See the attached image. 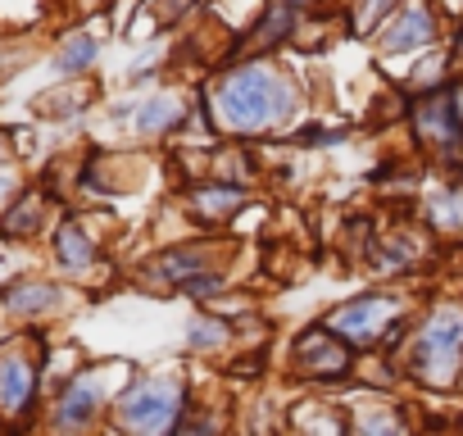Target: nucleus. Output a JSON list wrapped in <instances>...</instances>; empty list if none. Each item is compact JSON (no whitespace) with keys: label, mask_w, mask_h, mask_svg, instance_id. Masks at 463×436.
I'll list each match as a JSON object with an SVG mask.
<instances>
[{"label":"nucleus","mask_w":463,"mask_h":436,"mask_svg":"<svg viewBox=\"0 0 463 436\" xmlns=\"http://www.w3.org/2000/svg\"><path fill=\"white\" fill-rule=\"evenodd\" d=\"M350 436H409V427L395 409H359L350 422Z\"/></svg>","instance_id":"obj_10"},{"label":"nucleus","mask_w":463,"mask_h":436,"mask_svg":"<svg viewBox=\"0 0 463 436\" xmlns=\"http://www.w3.org/2000/svg\"><path fill=\"white\" fill-rule=\"evenodd\" d=\"M91 60H96V42H91V37H73V42L60 51V69H64V73H78V69H87Z\"/></svg>","instance_id":"obj_15"},{"label":"nucleus","mask_w":463,"mask_h":436,"mask_svg":"<svg viewBox=\"0 0 463 436\" xmlns=\"http://www.w3.org/2000/svg\"><path fill=\"white\" fill-rule=\"evenodd\" d=\"M436 37V19L427 5H409L404 14H395L386 24V37H382V51H418L422 42Z\"/></svg>","instance_id":"obj_7"},{"label":"nucleus","mask_w":463,"mask_h":436,"mask_svg":"<svg viewBox=\"0 0 463 436\" xmlns=\"http://www.w3.org/2000/svg\"><path fill=\"white\" fill-rule=\"evenodd\" d=\"M33 382H37L33 364H24V359H0V409L19 413V409L33 400Z\"/></svg>","instance_id":"obj_9"},{"label":"nucleus","mask_w":463,"mask_h":436,"mask_svg":"<svg viewBox=\"0 0 463 436\" xmlns=\"http://www.w3.org/2000/svg\"><path fill=\"white\" fill-rule=\"evenodd\" d=\"M177 436H218V427H213V418H195V422H186Z\"/></svg>","instance_id":"obj_20"},{"label":"nucleus","mask_w":463,"mask_h":436,"mask_svg":"<svg viewBox=\"0 0 463 436\" xmlns=\"http://www.w3.org/2000/svg\"><path fill=\"white\" fill-rule=\"evenodd\" d=\"M96 409H100V382H96V377H78V382L64 391V400H60V409H55V422H60L64 431H78V427H87V422L96 418Z\"/></svg>","instance_id":"obj_8"},{"label":"nucleus","mask_w":463,"mask_h":436,"mask_svg":"<svg viewBox=\"0 0 463 436\" xmlns=\"http://www.w3.org/2000/svg\"><path fill=\"white\" fill-rule=\"evenodd\" d=\"M177 413H182V386L164 382V377L141 382L137 391H128L118 400V418L132 436H164L177 422Z\"/></svg>","instance_id":"obj_3"},{"label":"nucleus","mask_w":463,"mask_h":436,"mask_svg":"<svg viewBox=\"0 0 463 436\" xmlns=\"http://www.w3.org/2000/svg\"><path fill=\"white\" fill-rule=\"evenodd\" d=\"M246 200V191L241 186H200L195 191V209L204 213V218H222V213H232Z\"/></svg>","instance_id":"obj_11"},{"label":"nucleus","mask_w":463,"mask_h":436,"mask_svg":"<svg viewBox=\"0 0 463 436\" xmlns=\"http://www.w3.org/2000/svg\"><path fill=\"white\" fill-rule=\"evenodd\" d=\"M458 60H463V42H458Z\"/></svg>","instance_id":"obj_22"},{"label":"nucleus","mask_w":463,"mask_h":436,"mask_svg":"<svg viewBox=\"0 0 463 436\" xmlns=\"http://www.w3.org/2000/svg\"><path fill=\"white\" fill-rule=\"evenodd\" d=\"M458 364H463V305H436L413 341L409 373L431 386H445L454 382Z\"/></svg>","instance_id":"obj_2"},{"label":"nucleus","mask_w":463,"mask_h":436,"mask_svg":"<svg viewBox=\"0 0 463 436\" xmlns=\"http://www.w3.org/2000/svg\"><path fill=\"white\" fill-rule=\"evenodd\" d=\"M391 5H395V0H368V10H364V14H359V19H354V24H359V28H368V24H373V19H377V14H386V10H391Z\"/></svg>","instance_id":"obj_19"},{"label":"nucleus","mask_w":463,"mask_h":436,"mask_svg":"<svg viewBox=\"0 0 463 436\" xmlns=\"http://www.w3.org/2000/svg\"><path fill=\"white\" fill-rule=\"evenodd\" d=\"M395 314H400L395 296H359V300L341 305V309L327 318V332L341 336L345 346H373V341L386 336V327H391Z\"/></svg>","instance_id":"obj_4"},{"label":"nucleus","mask_w":463,"mask_h":436,"mask_svg":"<svg viewBox=\"0 0 463 436\" xmlns=\"http://www.w3.org/2000/svg\"><path fill=\"white\" fill-rule=\"evenodd\" d=\"M37 213H42L37 200H28L24 209H14V213H10V232H33V228H37Z\"/></svg>","instance_id":"obj_17"},{"label":"nucleus","mask_w":463,"mask_h":436,"mask_svg":"<svg viewBox=\"0 0 463 436\" xmlns=\"http://www.w3.org/2000/svg\"><path fill=\"white\" fill-rule=\"evenodd\" d=\"M51 300H55L51 287H19V291H10V309H19V314H37V309H46Z\"/></svg>","instance_id":"obj_16"},{"label":"nucleus","mask_w":463,"mask_h":436,"mask_svg":"<svg viewBox=\"0 0 463 436\" xmlns=\"http://www.w3.org/2000/svg\"><path fill=\"white\" fill-rule=\"evenodd\" d=\"M296 368L309 373V377H341L350 368V350H345L341 336L314 327V332H305L296 341Z\"/></svg>","instance_id":"obj_6"},{"label":"nucleus","mask_w":463,"mask_h":436,"mask_svg":"<svg viewBox=\"0 0 463 436\" xmlns=\"http://www.w3.org/2000/svg\"><path fill=\"white\" fill-rule=\"evenodd\" d=\"M413 123H418V137L440 150V155H454L463 146V109L454 100V91H431L418 100L413 109Z\"/></svg>","instance_id":"obj_5"},{"label":"nucleus","mask_w":463,"mask_h":436,"mask_svg":"<svg viewBox=\"0 0 463 436\" xmlns=\"http://www.w3.org/2000/svg\"><path fill=\"white\" fill-rule=\"evenodd\" d=\"M5 191H10V177H5V173H0V195H5Z\"/></svg>","instance_id":"obj_21"},{"label":"nucleus","mask_w":463,"mask_h":436,"mask_svg":"<svg viewBox=\"0 0 463 436\" xmlns=\"http://www.w3.org/2000/svg\"><path fill=\"white\" fill-rule=\"evenodd\" d=\"M55 246H60V264L64 269H87L91 264V242H87V232L78 223H64Z\"/></svg>","instance_id":"obj_12"},{"label":"nucleus","mask_w":463,"mask_h":436,"mask_svg":"<svg viewBox=\"0 0 463 436\" xmlns=\"http://www.w3.org/2000/svg\"><path fill=\"white\" fill-rule=\"evenodd\" d=\"M296 14H300V0H278V5H273V14L264 19V28L255 33V42H260V46H273L278 37H287V33H291Z\"/></svg>","instance_id":"obj_14"},{"label":"nucleus","mask_w":463,"mask_h":436,"mask_svg":"<svg viewBox=\"0 0 463 436\" xmlns=\"http://www.w3.org/2000/svg\"><path fill=\"white\" fill-rule=\"evenodd\" d=\"M173 123H182V105H177V96H155V100L141 109V118H137L141 132H164V128H173Z\"/></svg>","instance_id":"obj_13"},{"label":"nucleus","mask_w":463,"mask_h":436,"mask_svg":"<svg viewBox=\"0 0 463 436\" xmlns=\"http://www.w3.org/2000/svg\"><path fill=\"white\" fill-rule=\"evenodd\" d=\"M296 109V87L264 64L237 69L213 87V118L227 132H264Z\"/></svg>","instance_id":"obj_1"},{"label":"nucleus","mask_w":463,"mask_h":436,"mask_svg":"<svg viewBox=\"0 0 463 436\" xmlns=\"http://www.w3.org/2000/svg\"><path fill=\"white\" fill-rule=\"evenodd\" d=\"M191 341H195V346H209V341L218 346V341H222V323H209V318H200V323H195V332H191Z\"/></svg>","instance_id":"obj_18"}]
</instances>
